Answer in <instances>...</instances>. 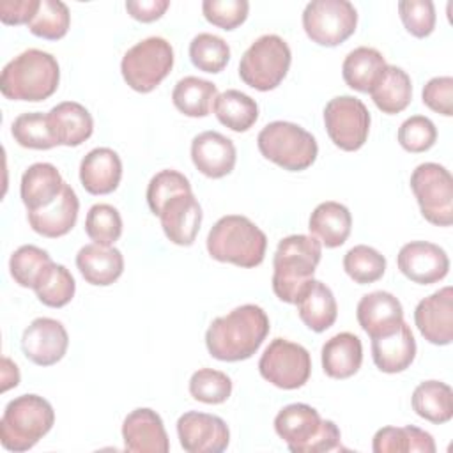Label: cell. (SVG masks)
<instances>
[{
	"label": "cell",
	"instance_id": "cell-1",
	"mask_svg": "<svg viewBox=\"0 0 453 453\" xmlns=\"http://www.w3.org/2000/svg\"><path fill=\"white\" fill-rule=\"evenodd\" d=\"M271 329L267 313L257 304H242L211 322L205 345L219 361L250 359L264 343Z\"/></svg>",
	"mask_w": 453,
	"mask_h": 453
},
{
	"label": "cell",
	"instance_id": "cell-2",
	"mask_svg": "<svg viewBox=\"0 0 453 453\" xmlns=\"http://www.w3.org/2000/svg\"><path fill=\"white\" fill-rule=\"evenodd\" d=\"M322 257V244L313 235L283 237L273 257V290L283 303L296 304L303 288L313 280Z\"/></svg>",
	"mask_w": 453,
	"mask_h": 453
},
{
	"label": "cell",
	"instance_id": "cell-3",
	"mask_svg": "<svg viewBox=\"0 0 453 453\" xmlns=\"http://www.w3.org/2000/svg\"><path fill=\"white\" fill-rule=\"evenodd\" d=\"M60 81V67L51 53L25 50L9 60L0 74V90L12 101H44L55 94Z\"/></svg>",
	"mask_w": 453,
	"mask_h": 453
},
{
	"label": "cell",
	"instance_id": "cell-4",
	"mask_svg": "<svg viewBox=\"0 0 453 453\" xmlns=\"http://www.w3.org/2000/svg\"><path fill=\"white\" fill-rule=\"evenodd\" d=\"M274 430L292 453H326L340 449V428L322 419L308 403L285 405L274 418Z\"/></svg>",
	"mask_w": 453,
	"mask_h": 453
},
{
	"label": "cell",
	"instance_id": "cell-5",
	"mask_svg": "<svg viewBox=\"0 0 453 453\" xmlns=\"http://www.w3.org/2000/svg\"><path fill=\"white\" fill-rule=\"evenodd\" d=\"M265 234L246 216L228 214L219 218L207 234V251L218 262L239 267H257L264 262Z\"/></svg>",
	"mask_w": 453,
	"mask_h": 453
},
{
	"label": "cell",
	"instance_id": "cell-6",
	"mask_svg": "<svg viewBox=\"0 0 453 453\" xmlns=\"http://www.w3.org/2000/svg\"><path fill=\"white\" fill-rule=\"evenodd\" d=\"M55 423L51 403L39 395H21L11 400L0 419V441L9 451H28Z\"/></svg>",
	"mask_w": 453,
	"mask_h": 453
},
{
	"label": "cell",
	"instance_id": "cell-7",
	"mask_svg": "<svg viewBox=\"0 0 453 453\" xmlns=\"http://www.w3.org/2000/svg\"><path fill=\"white\" fill-rule=\"evenodd\" d=\"M260 154L288 172H301L317 159L319 145L311 133L287 120H274L257 136Z\"/></svg>",
	"mask_w": 453,
	"mask_h": 453
},
{
	"label": "cell",
	"instance_id": "cell-8",
	"mask_svg": "<svg viewBox=\"0 0 453 453\" xmlns=\"http://www.w3.org/2000/svg\"><path fill=\"white\" fill-rule=\"evenodd\" d=\"M292 53L285 39L276 34L260 35L242 53L239 62L241 80L260 92L276 88L288 73Z\"/></svg>",
	"mask_w": 453,
	"mask_h": 453
},
{
	"label": "cell",
	"instance_id": "cell-9",
	"mask_svg": "<svg viewBox=\"0 0 453 453\" xmlns=\"http://www.w3.org/2000/svg\"><path fill=\"white\" fill-rule=\"evenodd\" d=\"M173 67L172 44L157 35L147 37L129 48L120 62L124 81L136 92L154 90Z\"/></svg>",
	"mask_w": 453,
	"mask_h": 453
},
{
	"label": "cell",
	"instance_id": "cell-10",
	"mask_svg": "<svg viewBox=\"0 0 453 453\" xmlns=\"http://www.w3.org/2000/svg\"><path fill=\"white\" fill-rule=\"evenodd\" d=\"M411 189L426 221L437 226L453 223V177L442 165H418L411 175Z\"/></svg>",
	"mask_w": 453,
	"mask_h": 453
},
{
	"label": "cell",
	"instance_id": "cell-11",
	"mask_svg": "<svg viewBox=\"0 0 453 453\" xmlns=\"http://www.w3.org/2000/svg\"><path fill=\"white\" fill-rule=\"evenodd\" d=\"M357 27V11L349 0H313L303 11L306 35L320 46H338Z\"/></svg>",
	"mask_w": 453,
	"mask_h": 453
},
{
	"label": "cell",
	"instance_id": "cell-12",
	"mask_svg": "<svg viewBox=\"0 0 453 453\" xmlns=\"http://www.w3.org/2000/svg\"><path fill=\"white\" fill-rule=\"evenodd\" d=\"M258 372L280 389H297L310 379L311 357L303 345L274 338L260 356Z\"/></svg>",
	"mask_w": 453,
	"mask_h": 453
},
{
	"label": "cell",
	"instance_id": "cell-13",
	"mask_svg": "<svg viewBox=\"0 0 453 453\" xmlns=\"http://www.w3.org/2000/svg\"><path fill=\"white\" fill-rule=\"evenodd\" d=\"M324 124L331 142L347 152L361 149L370 131V111L354 96L333 97L324 108Z\"/></svg>",
	"mask_w": 453,
	"mask_h": 453
},
{
	"label": "cell",
	"instance_id": "cell-14",
	"mask_svg": "<svg viewBox=\"0 0 453 453\" xmlns=\"http://www.w3.org/2000/svg\"><path fill=\"white\" fill-rule=\"evenodd\" d=\"M177 435L188 453H221L230 442L226 423L214 414L188 411L177 419Z\"/></svg>",
	"mask_w": 453,
	"mask_h": 453
},
{
	"label": "cell",
	"instance_id": "cell-15",
	"mask_svg": "<svg viewBox=\"0 0 453 453\" xmlns=\"http://www.w3.org/2000/svg\"><path fill=\"white\" fill-rule=\"evenodd\" d=\"M396 264L405 278L419 285L437 283L449 271L446 251L428 241H411L403 244L398 251Z\"/></svg>",
	"mask_w": 453,
	"mask_h": 453
},
{
	"label": "cell",
	"instance_id": "cell-16",
	"mask_svg": "<svg viewBox=\"0 0 453 453\" xmlns=\"http://www.w3.org/2000/svg\"><path fill=\"white\" fill-rule=\"evenodd\" d=\"M69 347V336L62 322L39 317L30 322V326L23 331L21 349L27 359L39 366H51L58 363Z\"/></svg>",
	"mask_w": 453,
	"mask_h": 453
},
{
	"label": "cell",
	"instance_id": "cell-17",
	"mask_svg": "<svg viewBox=\"0 0 453 453\" xmlns=\"http://www.w3.org/2000/svg\"><path fill=\"white\" fill-rule=\"evenodd\" d=\"M414 322L426 342L434 345H449L453 340L451 287H444L421 299L414 310Z\"/></svg>",
	"mask_w": 453,
	"mask_h": 453
},
{
	"label": "cell",
	"instance_id": "cell-18",
	"mask_svg": "<svg viewBox=\"0 0 453 453\" xmlns=\"http://www.w3.org/2000/svg\"><path fill=\"white\" fill-rule=\"evenodd\" d=\"M122 439L124 448L133 453H166L170 449L163 419L149 407L134 409L126 416Z\"/></svg>",
	"mask_w": 453,
	"mask_h": 453
},
{
	"label": "cell",
	"instance_id": "cell-19",
	"mask_svg": "<svg viewBox=\"0 0 453 453\" xmlns=\"http://www.w3.org/2000/svg\"><path fill=\"white\" fill-rule=\"evenodd\" d=\"M161 226L170 242L191 246L202 223V207L191 193H180L170 198L159 212Z\"/></svg>",
	"mask_w": 453,
	"mask_h": 453
},
{
	"label": "cell",
	"instance_id": "cell-20",
	"mask_svg": "<svg viewBox=\"0 0 453 453\" xmlns=\"http://www.w3.org/2000/svg\"><path fill=\"white\" fill-rule=\"evenodd\" d=\"M235 159L234 142L218 131H203L191 142V161L205 177L221 179L228 175L235 166Z\"/></svg>",
	"mask_w": 453,
	"mask_h": 453
},
{
	"label": "cell",
	"instance_id": "cell-21",
	"mask_svg": "<svg viewBox=\"0 0 453 453\" xmlns=\"http://www.w3.org/2000/svg\"><path fill=\"white\" fill-rule=\"evenodd\" d=\"M356 317L361 329L375 338L393 333L403 322V308L391 292L375 290L359 299Z\"/></svg>",
	"mask_w": 453,
	"mask_h": 453
},
{
	"label": "cell",
	"instance_id": "cell-22",
	"mask_svg": "<svg viewBox=\"0 0 453 453\" xmlns=\"http://www.w3.org/2000/svg\"><path fill=\"white\" fill-rule=\"evenodd\" d=\"M80 202L74 189L65 182L60 195L48 205L37 211L27 212L28 225L42 237L57 239L71 232L76 225Z\"/></svg>",
	"mask_w": 453,
	"mask_h": 453
},
{
	"label": "cell",
	"instance_id": "cell-23",
	"mask_svg": "<svg viewBox=\"0 0 453 453\" xmlns=\"http://www.w3.org/2000/svg\"><path fill=\"white\" fill-rule=\"evenodd\" d=\"M122 179V161L110 147H96L80 163V180L90 195H108Z\"/></svg>",
	"mask_w": 453,
	"mask_h": 453
},
{
	"label": "cell",
	"instance_id": "cell-24",
	"mask_svg": "<svg viewBox=\"0 0 453 453\" xmlns=\"http://www.w3.org/2000/svg\"><path fill=\"white\" fill-rule=\"evenodd\" d=\"M372 357L384 373L407 370L416 357V340L411 327L402 322L393 333L372 338Z\"/></svg>",
	"mask_w": 453,
	"mask_h": 453
},
{
	"label": "cell",
	"instance_id": "cell-25",
	"mask_svg": "<svg viewBox=\"0 0 453 453\" xmlns=\"http://www.w3.org/2000/svg\"><path fill=\"white\" fill-rule=\"evenodd\" d=\"M46 115L57 145L78 147L88 140L94 131L92 115L76 101L58 103Z\"/></svg>",
	"mask_w": 453,
	"mask_h": 453
},
{
	"label": "cell",
	"instance_id": "cell-26",
	"mask_svg": "<svg viewBox=\"0 0 453 453\" xmlns=\"http://www.w3.org/2000/svg\"><path fill=\"white\" fill-rule=\"evenodd\" d=\"M76 267L87 283L108 287L120 278L124 271V257L120 250L113 246L92 242L78 251Z\"/></svg>",
	"mask_w": 453,
	"mask_h": 453
},
{
	"label": "cell",
	"instance_id": "cell-27",
	"mask_svg": "<svg viewBox=\"0 0 453 453\" xmlns=\"http://www.w3.org/2000/svg\"><path fill=\"white\" fill-rule=\"evenodd\" d=\"M64 179L55 165L34 163L21 175L19 195L27 212L48 207L62 191Z\"/></svg>",
	"mask_w": 453,
	"mask_h": 453
},
{
	"label": "cell",
	"instance_id": "cell-28",
	"mask_svg": "<svg viewBox=\"0 0 453 453\" xmlns=\"http://www.w3.org/2000/svg\"><path fill=\"white\" fill-rule=\"evenodd\" d=\"M322 370L331 379H349L361 368L363 345L361 340L349 331L331 336L322 345Z\"/></svg>",
	"mask_w": 453,
	"mask_h": 453
},
{
	"label": "cell",
	"instance_id": "cell-29",
	"mask_svg": "<svg viewBox=\"0 0 453 453\" xmlns=\"http://www.w3.org/2000/svg\"><path fill=\"white\" fill-rule=\"evenodd\" d=\"M296 304L303 324L315 333L329 329L338 315V304L331 288L319 280H311L303 288Z\"/></svg>",
	"mask_w": 453,
	"mask_h": 453
},
{
	"label": "cell",
	"instance_id": "cell-30",
	"mask_svg": "<svg viewBox=\"0 0 453 453\" xmlns=\"http://www.w3.org/2000/svg\"><path fill=\"white\" fill-rule=\"evenodd\" d=\"M308 228L311 235L317 237L326 248H338L350 235V211L340 202H322L313 209Z\"/></svg>",
	"mask_w": 453,
	"mask_h": 453
},
{
	"label": "cell",
	"instance_id": "cell-31",
	"mask_svg": "<svg viewBox=\"0 0 453 453\" xmlns=\"http://www.w3.org/2000/svg\"><path fill=\"white\" fill-rule=\"evenodd\" d=\"M368 94L382 113L395 115L409 106L412 99V83L402 67L388 64Z\"/></svg>",
	"mask_w": 453,
	"mask_h": 453
},
{
	"label": "cell",
	"instance_id": "cell-32",
	"mask_svg": "<svg viewBox=\"0 0 453 453\" xmlns=\"http://www.w3.org/2000/svg\"><path fill=\"white\" fill-rule=\"evenodd\" d=\"M386 65L388 64L379 50L359 46L345 57L342 64V74L350 88L357 92H370L384 73Z\"/></svg>",
	"mask_w": 453,
	"mask_h": 453
},
{
	"label": "cell",
	"instance_id": "cell-33",
	"mask_svg": "<svg viewBox=\"0 0 453 453\" xmlns=\"http://www.w3.org/2000/svg\"><path fill=\"white\" fill-rule=\"evenodd\" d=\"M372 449L375 453H434V437L412 425L407 426H384L373 435Z\"/></svg>",
	"mask_w": 453,
	"mask_h": 453
},
{
	"label": "cell",
	"instance_id": "cell-34",
	"mask_svg": "<svg viewBox=\"0 0 453 453\" xmlns=\"http://www.w3.org/2000/svg\"><path fill=\"white\" fill-rule=\"evenodd\" d=\"M212 111L216 119L235 133L248 131L258 119V104L248 94L230 88L216 96Z\"/></svg>",
	"mask_w": 453,
	"mask_h": 453
},
{
	"label": "cell",
	"instance_id": "cell-35",
	"mask_svg": "<svg viewBox=\"0 0 453 453\" xmlns=\"http://www.w3.org/2000/svg\"><path fill=\"white\" fill-rule=\"evenodd\" d=\"M414 412L435 425L453 418V391L446 382L425 380L412 393Z\"/></svg>",
	"mask_w": 453,
	"mask_h": 453
},
{
	"label": "cell",
	"instance_id": "cell-36",
	"mask_svg": "<svg viewBox=\"0 0 453 453\" xmlns=\"http://www.w3.org/2000/svg\"><path fill=\"white\" fill-rule=\"evenodd\" d=\"M218 88L212 81L198 76H184L172 90L173 106L188 117H205L214 104Z\"/></svg>",
	"mask_w": 453,
	"mask_h": 453
},
{
	"label": "cell",
	"instance_id": "cell-37",
	"mask_svg": "<svg viewBox=\"0 0 453 453\" xmlns=\"http://www.w3.org/2000/svg\"><path fill=\"white\" fill-rule=\"evenodd\" d=\"M34 290L42 304L50 308H62L74 297L76 283L65 265L51 262L35 281Z\"/></svg>",
	"mask_w": 453,
	"mask_h": 453
},
{
	"label": "cell",
	"instance_id": "cell-38",
	"mask_svg": "<svg viewBox=\"0 0 453 453\" xmlns=\"http://www.w3.org/2000/svg\"><path fill=\"white\" fill-rule=\"evenodd\" d=\"M191 64L205 73H219L230 60V46L219 35L202 32L189 42Z\"/></svg>",
	"mask_w": 453,
	"mask_h": 453
},
{
	"label": "cell",
	"instance_id": "cell-39",
	"mask_svg": "<svg viewBox=\"0 0 453 453\" xmlns=\"http://www.w3.org/2000/svg\"><path fill=\"white\" fill-rule=\"evenodd\" d=\"M343 269L350 280L359 285H366L382 278L386 273V258L375 248L357 244L345 253Z\"/></svg>",
	"mask_w": 453,
	"mask_h": 453
},
{
	"label": "cell",
	"instance_id": "cell-40",
	"mask_svg": "<svg viewBox=\"0 0 453 453\" xmlns=\"http://www.w3.org/2000/svg\"><path fill=\"white\" fill-rule=\"evenodd\" d=\"M11 133L14 140L25 149L48 150L57 145L48 124V115L41 111L18 115L11 126Z\"/></svg>",
	"mask_w": 453,
	"mask_h": 453
},
{
	"label": "cell",
	"instance_id": "cell-41",
	"mask_svg": "<svg viewBox=\"0 0 453 453\" xmlns=\"http://www.w3.org/2000/svg\"><path fill=\"white\" fill-rule=\"evenodd\" d=\"M71 25V14L60 0H41L35 16L27 25L28 30L42 39L57 41L62 39Z\"/></svg>",
	"mask_w": 453,
	"mask_h": 453
},
{
	"label": "cell",
	"instance_id": "cell-42",
	"mask_svg": "<svg viewBox=\"0 0 453 453\" xmlns=\"http://www.w3.org/2000/svg\"><path fill=\"white\" fill-rule=\"evenodd\" d=\"M51 257L46 250L34 244L19 246L9 258V271L12 280L25 288H34L42 271L51 264Z\"/></svg>",
	"mask_w": 453,
	"mask_h": 453
},
{
	"label": "cell",
	"instance_id": "cell-43",
	"mask_svg": "<svg viewBox=\"0 0 453 453\" xmlns=\"http://www.w3.org/2000/svg\"><path fill=\"white\" fill-rule=\"evenodd\" d=\"M85 232L94 242L111 246L122 234V218L113 205L96 203L87 212Z\"/></svg>",
	"mask_w": 453,
	"mask_h": 453
},
{
	"label": "cell",
	"instance_id": "cell-44",
	"mask_svg": "<svg viewBox=\"0 0 453 453\" xmlns=\"http://www.w3.org/2000/svg\"><path fill=\"white\" fill-rule=\"evenodd\" d=\"M189 393L202 403H223L232 395V380L219 370L200 368L189 379Z\"/></svg>",
	"mask_w": 453,
	"mask_h": 453
},
{
	"label": "cell",
	"instance_id": "cell-45",
	"mask_svg": "<svg viewBox=\"0 0 453 453\" xmlns=\"http://www.w3.org/2000/svg\"><path fill=\"white\" fill-rule=\"evenodd\" d=\"M180 193H191L188 177L177 170H161L150 179L147 186V203L150 211L159 216L163 205Z\"/></svg>",
	"mask_w": 453,
	"mask_h": 453
},
{
	"label": "cell",
	"instance_id": "cell-46",
	"mask_svg": "<svg viewBox=\"0 0 453 453\" xmlns=\"http://www.w3.org/2000/svg\"><path fill=\"white\" fill-rule=\"evenodd\" d=\"M437 140L435 124L425 115H412L398 127V143L407 152H425L434 147Z\"/></svg>",
	"mask_w": 453,
	"mask_h": 453
},
{
	"label": "cell",
	"instance_id": "cell-47",
	"mask_svg": "<svg viewBox=\"0 0 453 453\" xmlns=\"http://www.w3.org/2000/svg\"><path fill=\"white\" fill-rule=\"evenodd\" d=\"M400 19L414 37H426L435 28V7L432 0H402L398 2Z\"/></svg>",
	"mask_w": 453,
	"mask_h": 453
},
{
	"label": "cell",
	"instance_id": "cell-48",
	"mask_svg": "<svg viewBox=\"0 0 453 453\" xmlns=\"http://www.w3.org/2000/svg\"><path fill=\"white\" fill-rule=\"evenodd\" d=\"M250 4L246 0H203L202 12L205 19L223 30H234L248 18Z\"/></svg>",
	"mask_w": 453,
	"mask_h": 453
},
{
	"label": "cell",
	"instance_id": "cell-49",
	"mask_svg": "<svg viewBox=\"0 0 453 453\" xmlns=\"http://www.w3.org/2000/svg\"><path fill=\"white\" fill-rule=\"evenodd\" d=\"M423 103L435 113L444 117L453 115V78L435 76L426 81L421 92Z\"/></svg>",
	"mask_w": 453,
	"mask_h": 453
},
{
	"label": "cell",
	"instance_id": "cell-50",
	"mask_svg": "<svg viewBox=\"0 0 453 453\" xmlns=\"http://www.w3.org/2000/svg\"><path fill=\"white\" fill-rule=\"evenodd\" d=\"M41 0H2L0 19L4 25H28L35 16Z\"/></svg>",
	"mask_w": 453,
	"mask_h": 453
},
{
	"label": "cell",
	"instance_id": "cell-51",
	"mask_svg": "<svg viewBox=\"0 0 453 453\" xmlns=\"http://www.w3.org/2000/svg\"><path fill=\"white\" fill-rule=\"evenodd\" d=\"M170 7L168 0H129L126 2V11L131 14V18L150 23L159 19L165 11Z\"/></svg>",
	"mask_w": 453,
	"mask_h": 453
},
{
	"label": "cell",
	"instance_id": "cell-52",
	"mask_svg": "<svg viewBox=\"0 0 453 453\" xmlns=\"http://www.w3.org/2000/svg\"><path fill=\"white\" fill-rule=\"evenodd\" d=\"M2 391H7L9 388H16L18 382H19V372H18V366L9 359V357H4L2 359Z\"/></svg>",
	"mask_w": 453,
	"mask_h": 453
}]
</instances>
